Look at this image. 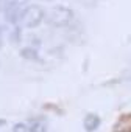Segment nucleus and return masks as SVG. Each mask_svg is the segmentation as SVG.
<instances>
[{"instance_id": "obj_1", "label": "nucleus", "mask_w": 131, "mask_h": 132, "mask_svg": "<svg viewBox=\"0 0 131 132\" xmlns=\"http://www.w3.org/2000/svg\"><path fill=\"white\" fill-rule=\"evenodd\" d=\"M47 22L53 27H67L72 20H74V13L72 10L66 8V6H55L53 10H50L45 16Z\"/></svg>"}, {"instance_id": "obj_2", "label": "nucleus", "mask_w": 131, "mask_h": 132, "mask_svg": "<svg viewBox=\"0 0 131 132\" xmlns=\"http://www.w3.org/2000/svg\"><path fill=\"white\" fill-rule=\"evenodd\" d=\"M45 19V13L39 5H27L20 14V22L27 28H36Z\"/></svg>"}, {"instance_id": "obj_3", "label": "nucleus", "mask_w": 131, "mask_h": 132, "mask_svg": "<svg viewBox=\"0 0 131 132\" xmlns=\"http://www.w3.org/2000/svg\"><path fill=\"white\" fill-rule=\"evenodd\" d=\"M101 124V118L97 113H88L83 121V127L86 132H95Z\"/></svg>"}, {"instance_id": "obj_4", "label": "nucleus", "mask_w": 131, "mask_h": 132, "mask_svg": "<svg viewBox=\"0 0 131 132\" xmlns=\"http://www.w3.org/2000/svg\"><path fill=\"white\" fill-rule=\"evenodd\" d=\"M114 132H131V115H122L114 126Z\"/></svg>"}, {"instance_id": "obj_5", "label": "nucleus", "mask_w": 131, "mask_h": 132, "mask_svg": "<svg viewBox=\"0 0 131 132\" xmlns=\"http://www.w3.org/2000/svg\"><path fill=\"white\" fill-rule=\"evenodd\" d=\"M28 130L30 132H47V123L41 118H31L28 121Z\"/></svg>"}, {"instance_id": "obj_6", "label": "nucleus", "mask_w": 131, "mask_h": 132, "mask_svg": "<svg viewBox=\"0 0 131 132\" xmlns=\"http://www.w3.org/2000/svg\"><path fill=\"white\" fill-rule=\"evenodd\" d=\"M20 56L24 57V59H28V61H38L39 57V54H38V50L36 48H33V47H25V48H22L20 50Z\"/></svg>"}, {"instance_id": "obj_7", "label": "nucleus", "mask_w": 131, "mask_h": 132, "mask_svg": "<svg viewBox=\"0 0 131 132\" xmlns=\"http://www.w3.org/2000/svg\"><path fill=\"white\" fill-rule=\"evenodd\" d=\"M13 132H30V130H28V126L25 123H17V124H14Z\"/></svg>"}, {"instance_id": "obj_8", "label": "nucleus", "mask_w": 131, "mask_h": 132, "mask_svg": "<svg viewBox=\"0 0 131 132\" xmlns=\"http://www.w3.org/2000/svg\"><path fill=\"white\" fill-rule=\"evenodd\" d=\"M5 124H6V121L3 118H0V126H5Z\"/></svg>"}, {"instance_id": "obj_9", "label": "nucleus", "mask_w": 131, "mask_h": 132, "mask_svg": "<svg viewBox=\"0 0 131 132\" xmlns=\"http://www.w3.org/2000/svg\"><path fill=\"white\" fill-rule=\"evenodd\" d=\"M2 42H3V39H2V33H0V47H2Z\"/></svg>"}]
</instances>
